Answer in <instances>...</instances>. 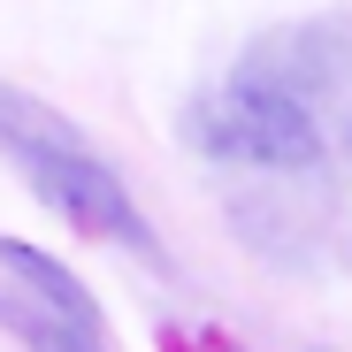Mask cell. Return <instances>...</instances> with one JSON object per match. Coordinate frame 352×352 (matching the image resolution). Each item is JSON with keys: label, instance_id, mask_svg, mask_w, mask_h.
Instances as JSON below:
<instances>
[{"label": "cell", "instance_id": "6da1fadb", "mask_svg": "<svg viewBox=\"0 0 352 352\" xmlns=\"http://www.w3.org/2000/svg\"><path fill=\"white\" fill-rule=\"evenodd\" d=\"M0 146L23 161V176L38 184V199H46L54 214H69L77 230H92V238H123V245H138V253L161 261L153 222L131 207V192L115 184V168L62 123V115H46L38 100H23V92H8V85H0Z\"/></svg>", "mask_w": 352, "mask_h": 352}, {"label": "cell", "instance_id": "7a4b0ae2", "mask_svg": "<svg viewBox=\"0 0 352 352\" xmlns=\"http://www.w3.org/2000/svg\"><path fill=\"white\" fill-rule=\"evenodd\" d=\"M199 138L230 161H253V168H314L322 161V131L314 115L291 100L268 77H238L207 115H199Z\"/></svg>", "mask_w": 352, "mask_h": 352}, {"label": "cell", "instance_id": "3957f363", "mask_svg": "<svg viewBox=\"0 0 352 352\" xmlns=\"http://www.w3.org/2000/svg\"><path fill=\"white\" fill-rule=\"evenodd\" d=\"M0 261H8L31 291H46V314H62L69 329H85V337H100V314H92V299H85V283L62 268V261H46L38 245H16V238H0Z\"/></svg>", "mask_w": 352, "mask_h": 352}]
</instances>
